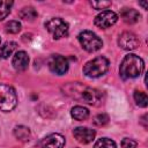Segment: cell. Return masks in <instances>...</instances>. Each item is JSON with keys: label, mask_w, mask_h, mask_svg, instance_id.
I'll return each mask as SVG.
<instances>
[{"label": "cell", "mask_w": 148, "mask_h": 148, "mask_svg": "<svg viewBox=\"0 0 148 148\" xmlns=\"http://www.w3.org/2000/svg\"><path fill=\"white\" fill-rule=\"evenodd\" d=\"M12 6H13V1L0 0V21L8 16V14L10 13Z\"/></svg>", "instance_id": "ffe728a7"}, {"label": "cell", "mask_w": 148, "mask_h": 148, "mask_svg": "<svg viewBox=\"0 0 148 148\" xmlns=\"http://www.w3.org/2000/svg\"><path fill=\"white\" fill-rule=\"evenodd\" d=\"M90 5L97 9V10H101V9H106L111 6V1H90Z\"/></svg>", "instance_id": "603a6c76"}, {"label": "cell", "mask_w": 148, "mask_h": 148, "mask_svg": "<svg viewBox=\"0 0 148 148\" xmlns=\"http://www.w3.org/2000/svg\"><path fill=\"white\" fill-rule=\"evenodd\" d=\"M45 28L54 39L62 38L68 34V23L60 17H52L46 21Z\"/></svg>", "instance_id": "8992f818"}, {"label": "cell", "mask_w": 148, "mask_h": 148, "mask_svg": "<svg viewBox=\"0 0 148 148\" xmlns=\"http://www.w3.org/2000/svg\"><path fill=\"white\" fill-rule=\"evenodd\" d=\"M136 146H138V142L133 139H130V138H125L121 141L123 148H136Z\"/></svg>", "instance_id": "cb8c5ba5"}, {"label": "cell", "mask_w": 148, "mask_h": 148, "mask_svg": "<svg viewBox=\"0 0 148 148\" xmlns=\"http://www.w3.org/2000/svg\"><path fill=\"white\" fill-rule=\"evenodd\" d=\"M133 97H134V101H135L136 105H139V106H141V108H146V106L148 105V97H147L146 92L135 90Z\"/></svg>", "instance_id": "ac0fdd59"}, {"label": "cell", "mask_w": 148, "mask_h": 148, "mask_svg": "<svg viewBox=\"0 0 148 148\" xmlns=\"http://www.w3.org/2000/svg\"><path fill=\"white\" fill-rule=\"evenodd\" d=\"M108 69H109V60L103 56H98L86 62V65L83 66V74L88 77L95 79L104 75L108 72Z\"/></svg>", "instance_id": "3957f363"}, {"label": "cell", "mask_w": 148, "mask_h": 148, "mask_svg": "<svg viewBox=\"0 0 148 148\" xmlns=\"http://www.w3.org/2000/svg\"><path fill=\"white\" fill-rule=\"evenodd\" d=\"M120 17L126 23L133 24V23H136L140 20V14L134 8H127V7H125V8H123L120 10Z\"/></svg>", "instance_id": "4fadbf2b"}, {"label": "cell", "mask_w": 148, "mask_h": 148, "mask_svg": "<svg viewBox=\"0 0 148 148\" xmlns=\"http://www.w3.org/2000/svg\"><path fill=\"white\" fill-rule=\"evenodd\" d=\"M143 68H145L143 60L139 56L130 53L125 56L124 59L121 60L119 67V74L124 80L135 79L141 75Z\"/></svg>", "instance_id": "7a4b0ae2"}, {"label": "cell", "mask_w": 148, "mask_h": 148, "mask_svg": "<svg viewBox=\"0 0 148 148\" xmlns=\"http://www.w3.org/2000/svg\"><path fill=\"white\" fill-rule=\"evenodd\" d=\"M140 5H141L145 9H147V2H140Z\"/></svg>", "instance_id": "d4e9b609"}, {"label": "cell", "mask_w": 148, "mask_h": 148, "mask_svg": "<svg viewBox=\"0 0 148 148\" xmlns=\"http://www.w3.org/2000/svg\"><path fill=\"white\" fill-rule=\"evenodd\" d=\"M37 15L38 14L34 7H23L18 13V16L25 21H34Z\"/></svg>", "instance_id": "e0dca14e"}, {"label": "cell", "mask_w": 148, "mask_h": 148, "mask_svg": "<svg viewBox=\"0 0 148 148\" xmlns=\"http://www.w3.org/2000/svg\"><path fill=\"white\" fill-rule=\"evenodd\" d=\"M0 43H1V38H0Z\"/></svg>", "instance_id": "484cf974"}, {"label": "cell", "mask_w": 148, "mask_h": 148, "mask_svg": "<svg viewBox=\"0 0 148 148\" xmlns=\"http://www.w3.org/2000/svg\"><path fill=\"white\" fill-rule=\"evenodd\" d=\"M94 148H117V146L113 140L109 138H101L95 142Z\"/></svg>", "instance_id": "d6986e66"}, {"label": "cell", "mask_w": 148, "mask_h": 148, "mask_svg": "<svg viewBox=\"0 0 148 148\" xmlns=\"http://www.w3.org/2000/svg\"><path fill=\"white\" fill-rule=\"evenodd\" d=\"M79 42L82 46V49H84L88 52H96L99 49H102L103 46V42L102 39L92 31L90 30H83L77 36Z\"/></svg>", "instance_id": "5b68a950"}, {"label": "cell", "mask_w": 148, "mask_h": 148, "mask_svg": "<svg viewBox=\"0 0 148 148\" xmlns=\"http://www.w3.org/2000/svg\"><path fill=\"white\" fill-rule=\"evenodd\" d=\"M65 91L72 98L80 102H84L90 105H99L102 104V101H103V95L99 90L91 87L83 86L79 82L68 83L65 87Z\"/></svg>", "instance_id": "6da1fadb"}, {"label": "cell", "mask_w": 148, "mask_h": 148, "mask_svg": "<svg viewBox=\"0 0 148 148\" xmlns=\"http://www.w3.org/2000/svg\"><path fill=\"white\" fill-rule=\"evenodd\" d=\"M21 30V23L18 21H9L6 23V31L10 34H17Z\"/></svg>", "instance_id": "44dd1931"}, {"label": "cell", "mask_w": 148, "mask_h": 148, "mask_svg": "<svg viewBox=\"0 0 148 148\" xmlns=\"http://www.w3.org/2000/svg\"><path fill=\"white\" fill-rule=\"evenodd\" d=\"M71 116L75 119V120H79V121H82V120H86L88 117H89V110L84 106H81V105H76L74 108H72L71 110Z\"/></svg>", "instance_id": "5bb4252c"}, {"label": "cell", "mask_w": 148, "mask_h": 148, "mask_svg": "<svg viewBox=\"0 0 148 148\" xmlns=\"http://www.w3.org/2000/svg\"><path fill=\"white\" fill-rule=\"evenodd\" d=\"M65 138L59 133H52L43 138L37 145L36 148H64Z\"/></svg>", "instance_id": "ba28073f"}, {"label": "cell", "mask_w": 148, "mask_h": 148, "mask_svg": "<svg viewBox=\"0 0 148 148\" xmlns=\"http://www.w3.org/2000/svg\"><path fill=\"white\" fill-rule=\"evenodd\" d=\"M12 64H13V67L18 72L25 71L28 68V65H29V56H28V53L25 51L16 52L15 56L13 57Z\"/></svg>", "instance_id": "7c38bea8"}, {"label": "cell", "mask_w": 148, "mask_h": 148, "mask_svg": "<svg viewBox=\"0 0 148 148\" xmlns=\"http://www.w3.org/2000/svg\"><path fill=\"white\" fill-rule=\"evenodd\" d=\"M50 71L57 75H64L68 71V60L60 54H53L47 61Z\"/></svg>", "instance_id": "52a82bcc"}, {"label": "cell", "mask_w": 148, "mask_h": 148, "mask_svg": "<svg viewBox=\"0 0 148 148\" xmlns=\"http://www.w3.org/2000/svg\"><path fill=\"white\" fill-rule=\"evenodd\" d=\"M73 135L80 143L86 145V143L91 142L95 139L96 132L88 127H76L73 131Z\"/></svg>", "instance_id": "8fae6325"}, {"label": "cell", "mask_w": 148, "mask_h": 148, "mask_svg": "<svg viewBox=\"0 0 148 148\" xmlns=\"http://www.w3.org/2000/svg\"><path fill=\"white\" fill-rule=\"evenodd\" d=\"M17 105V95L13 87L0 83V111L9 112Z\"/></svg>", "instance_id": "277c9868"}, {"label": "cell", "mask_w": 148, "mask_h": 148, "mask_svg": "<svg viewBox=\"0 0 148 148\" xmlns=\"http://www.w3.org/2000/svg\"><path fill=\"white\" fill-rule=\"evenodd\" d=\"M16 47H17V44L15 42H6L2 46H0V58L1 59L9 58V56L13 54Z\"/></svg>", "instance_id": "2e32d148"}, {"label": "cell", "mask_w": 148, "mask_h": 148, "mask_svg": "<svg viewBox=\"0 0 148 148\" xmlns=\"http://www.w3.org/2000/svg\"><path fill=\"white\" fill-rule=\"evenodd\" d=\"M117 21H118V15L114 12H112V10H103L102 13H99L95 17L94 23H95V25L97 28L108 29L111 25H113Z\"/></svg>", "instance_id": "9c48e42d"}, {"label": "cell", "mask_w": 148, "mask_h": 148, "mask_svg": "<svg viewBox=\"0 0 148 148\" xmlns=\"http://www.w3.org/2000/svg\"><path fill=\"white\" fill-rule=\"evenodd\" d=\"M118 45L124 50L131 51L138 49V46L140 45V40L135 34L131 31H124L118 38Z\"/></svg>", "instance_id": "30bf717a"}, {"label": "cell", "mask_w": 148, "mask_h": 148, "mask_svg": "<svg viewBox=\"0 0 148 148\" xmlns=\"http://www.w3.org/2000/svg\"><path fill=\"white\" fill-rule=\"evenodd\" d=\"M108 123H109V117L105 113H99V114L95 116V118H94V124L97 126H104Z\"/></svg>", "instance_id": "7402d4cb"}, {"label": "cell", "mask_w": 148, "mask_h": 148, "mask_svg": "<svg viewBox=\"0 0 148 148\" xmlns=\"http://www.w3.org/2000/svg\"><path fill=\"white\" fill-rule=\"evenodd\" d=\"M14 135H15V138H16L18 141L27 142V141H29V139H30V130H29L27 126H23V125L16 126V127L14 128Z\"/></svg>", "instance_id": "9a60e30c"}]
</instances>
